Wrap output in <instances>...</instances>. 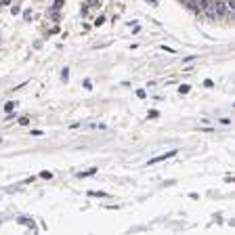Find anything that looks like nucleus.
<instances>
[{"instance_id": "obj_2", "label": "nucleus", "mask_w": 235, "mask_h": 235, "mask_svg": "<svg viewBox=\"0 0 235 235\" xmlns=\"http://www.w3.org/2000/svg\"><path fill=\"white\" fill-rule=\"evenodd\" d=\"M181 2H185L191 11H195V13H199V2L202 0H181Z\"/></svg>"}, {"instance_id": "obj_14", "label": "nucleus", "mask_w": 235, "mask_h": 235, "mask_svg": "<svg viewBox=\"0 0 235 235\" xmlns=\"http://www.w3.org/2000/svg\"><path fill=\"white\" fill-rule=\"evenodd\" d=\"M32 135H34V137H42L44 132H42V130H32Z\"/></svg>"}, {"instance_id": "obj_10", "label": "nucleus", "mask_w": 235, "mask_h": 235, "mask_svg": "<svg viewBox=\"0 0 235 235\" xmlns=\"http://www.w3.org/2000/svg\"><path fill=\"white\" fill-rule=\"evenodd\" d=\"M19 124H21V126H27V124H30V118H21Z\"/></svg>"}, {"instance_id": "obj_8", "label": "nucleus", "mask_w": 235, "mask_h": 235, "mask_svg": "<svg viewBox=\"0 0 235 235\" xmlns=\"http://www.w3.org/2000/svg\"><path fill=\"white\" fill-rule=\"evenodd\" d=\"M13 107H15V103H13V101H8V103H6V105H4V111H11V109H13Z\"/></svg>"}, {"instance_id": "obj_13", "label": "nucleus", "mask_w": 235, "mask_h": 235, "mask_svg": "<svg viewBox=\"0 0 235 235\" xmlns=\"http://www.w3.org/2000/svg\"><path fill=\"white\" fill-rule=\"evenodd\" d=\"M157 116H160V113H157L155 109H151V111H149V118H157Z\"/></svg>"}, {"instance_id": "obj_9", "label": "nucleus", "mask_w": 235, "mask_h": 235, "mask_svg": "<svg viewBox=\"0 0 235 235\" xmlns=\"http://www.w3.org/2000/svg\"><path fill=\"white\" fill-rule=\"evenodd\" d=\"M23 17H25V19H27V21H30V19H32V17H34V13H32V11H25V13H23Z\"/></svg>"}, {"instance_id": "obj_16", "label": "nucleus", "mask_w": 235, "mask_h": 235, "mask_svg": "<svg viewBox=\"0 0 235 235\" xmlns=\"http://www.w3.org/2000/svg\"><path fill=\"white\" fill-rule=\"evenodd\" d=\"M0 2H2V4H8V2H11V0H0Z\"/></svg>"}, {"instance_id": "obj_5", "label": "nucleus", "mask_w": 235, "mask_h": 235, "mask_svg": "<svg viewBox=\"0 0 235 235\" xmlns=\"http://www.w3.org/2000/svg\"><path fill=\"white\" fill-rule=\"evenodd\" d=\"M61 78H63V82H67V78H69V69H67V67L61 71Z\"/></svg>"}, {"instance_id": "obj_15", "label": "nucleus", "mask_w": 235, "mask_h": 235, "mask_svg": "<svg viewBox=\"0 0 235 235\" xmlns=\"http://www.w3.org/2000/svg\"><path fill=\"white\" fill-rule=\"evenodd\" d=\"M137 94H139L141 99H145V97H147V93H145V91H137Z\"/></svg>"}, {"instance_id": "obj_3", "label": "nucleus", "mask_w": 235, "mask_h": 235, "mask_svg": "<svg viewBox=\"0 0 235 235\" xmlns=\"http://www.w3.org/2000/svg\"><path fill=\"white\" fill-rule=\"evenodd\" d=\"M88 195H91V197H107L105 191H88Z\"/></svg>"}, {"instance_id": "obj_17", "label": "nucleus", "mask_w": 235, "mask_h": 235, "mask_svg": "<svg viewBox=\"0 0 235 235\" xmlns=\"http://www.w3.org/2000/svg\"><path fill=\"white\" fill-rule=\"evenodd\" d=\"M0 6H2V2H0Z\"/></svg>"}, {"instance_id": "obj_4", "label": "nucleus", "mask_w": 235, "mask_h": 235, "mask_svg": "<svg viewBox=\"0 0 235 235\" xmlns=\"http://www.w3.org/2000/svg\"><path fill=\"white\" fill-rule=\"evenodd\" d=\"M94 172H97V168H91V170H86V172H80L78 176H80V179H84V176H91V174H94Z\"/></svg>"}, {"instance_id": "obj_1", "label": "nucleus", "mask_w": 235, "mask_h": 235, "mask_svg": "<svg viewBox=\"0 0 235 235\" xmlns=\"http://www.w3.org/2000/svg\"><path fill=\"white\" fill-rule=\"evenodd\" d=\"M179 151L176 149H170L168 153H162V155H157V157H153V160H149V164H157V162H164V160H170V157H174Z\"/></svg>"}, {"instance_id": "obj_6", "label": "nucleus", "mask_w": 235, "mask_h": 235, "mask_svg": "<svg viewBox=\"0 0 235 235\" xmlns=\"http://www.w3.org/2000/svg\"><path fill=\"white\" fill-rule=\"evenodd\" d=\"M40 176H42V179H52V172H48V170H42V172H40Z\"/></svg>"}, {"instance_id": "obj_12", "label": "nucleus", "mask_w": 235, "mask_h": 235, "mask_svg": "<svg viewBox=\"0 0 235 235\" xmlns=\"http://www.w3.org/2000/svg\"><path fill=\"white\" fill-rule=\"evenodd\" d=\"M84 88H86V91H91V88H93V84H91V80H86V82H84Z\"/></svg>"}, {"instance_id": "obj_11", "label": "nucleus", "mask_w": 235, "mask_h": 235, "mask_svg": "<svg viewBox=\"0 0 235 235\" xmlns=\"http://www.w3.org/2000/svg\"><path fill=\"white\" fill-rule=\"evenodd\" d=\"M61 6H63V0H57V2H55V8H52V11H57V8H61Z\"/></svg>"}, {"instance_id": "obj_7", "label": "nucleus", "mask_w": 235, "mask_h": 235, "mask_svg": "<svg viewBox=\"0 0 235 235\" xmlns=\"http://www.w3.org/2000/svg\"><path fill=\"white\" fill-rule=\"evenodd\" d=\"M179 93H181V94H187V93H189V86H187V84L179 86Z\"/></svg>"}]
</instances>
